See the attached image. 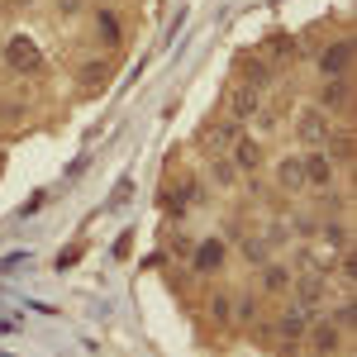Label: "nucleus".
<instances>
[{
  "mask_svg": "<svg viewBox=\"0 0 357 357\" xmlns=\"http://www.w3.org/2000/svg\"><path fill=\"white\" fill-rule=\"evenodd\" d=\"M243 72H248V82H252V86H262V82H267V67H262V62H248Z\"/></svg>",
  "mask_w": 357,
  "mask_h": 357,
  "instance_id": "obj_23",
  "label": "nucleus"
},
{
  "mask_svg": "<svg viewBox=\"0 0 357 357\" xmlns=\"http://www.w3.org/2000/svg\"><path fill=\"white\" fill-rule=\"evenodd\" d=\"M229 110H234V119H252V114L262 110V91L252 82H238L229 91Z\"/></svg>",
  "mask_w": 357,
  "mask_h": 357,
  "instance_id": "obj_5",
  "label": "nucleus"
},
{
  "mask_svg": "<svg viewBox=\"0 0 357 357\" xmlns=\"http://www.w3.org/2000/svg\"><path fill=\"white\" fill-rule=\"evenodd\" d=\"M38 62H43V53H38V43H33L29 33H15V38L5 43V67H10V72H38Z\"/></svg>",
  "mask_w": 357,
  "mask_h": 357,
  "instance_id": "obj_1",
  "label": "nucleus"
},
{
  "mask_svg": "<svg viewBox=\"0 0 357 357\" xmlns=\"http://www.w3.org/2000/svg\"><path fill=\"white\" fill-rule=\"evenodd\" d=\"M276 181H281L286 191L305 186V167H301V158H281V162H276Z\"/></svg>",
  "mask_w": 357,
  "mask_h": 357,
  "instance_id": "obj_13",
  "label": "nucleus"
},
{
  "mask_svg": "<svg viewBox=\"0 0 357 357\" xmlns=\"http://www.w3.org/2000/svg\"><path fill=\"white\" fill-rule=\"evenodd\" d=\"M348 100H353V86L343 82V77H329L324 91H319V110H343Z\"/></svg>",
  "mask_w": 357,
  "mask_h": 357,
  "instance_id": "obj_9",
  "label": "nucleus"
},
{
  "mask_svg": "<svg viewBox=\"0 0 357 357\" xmlns=\"http://www.w3.org/2000/svg\"><path fill=\"white\" fill-rule=\"evenodd\" d=\"M348 62H353V43H348V38H338V43H329V48L319 53V72H324V77H343V72H348Z\"/></svg>",
  "mask_w": 357,
  "mask_h": 357,
  "instance_id": "obj_6",
  "label": "nucleus"
},
{
  "mask_svg": "<svg viewBox=\"0 0 357 357\" xmlns=\"http://www.w3.org/2000/svg\"><path fill=\"white\" fill-rule=\"evenodd\" d=\"M296 301H301V310H319L324 305V276L310 272L305 281H296Z\"/></svg>",
  "mask_w": 357,
  "mask_h": 357,
  "instance_id": "obj_10",
  "label": "nucleus"
},
{
  "mask_svg": "<svg viewBox=\"0 0 357 357\" xmlns=\"http://www.w3.org/2000/svg\"><path fill=\"white\" fill-rule=\"evenodd\" d=\"M100 33H105L110 43H119V20H114V10H100Z\"/></svg>",
  "mask_w": 357,
  "mask_h": 357,
  "instance_id": "obj_20",
  "label": "nucleus"
},
{
  "mask_svg": "<svg viewBox=\"0 0 357 357\" xmlns=\"http://www.w3.org/2000/svg\"><path fill=\"white\" fill-rule=\"evenodd\" d=\"M301 167H305V186H319V191H329V186H333L338 162H333L329 153H310V158H301Z\"/></svg>",
  "mask_w": 357,
  "mask_h": 357,
  "instance_id": "obj_2",
  "label": "nucleus"
},
{
  "mask_svg": "<svg viewBox=\"0 0 357 357\" xmlns=\"http://www.w3.org/2000/svg\"><path fill=\"white\" fill-rule=\"evenodd\" d=\"M324 153H329L333 162H348V158H353V134H348V129H343L338 138L329 134V148H324Z\"/></svg>",
  "mask_w": 357,
  "mask_h": 357,
  "instance_id": "obj_15",
  "label": "nucleus"
},
{
  "mask_svg": "<svg viewBox=\"0 0 357 357\" xmlns=\"http://www.w3.org/2000/svg\"><path fill=\"white\" fill-rule=\"evenodd\" d=\"M82 86H105V62H82Z\"/></svg>",
  "mask_w": 357,
  "mask_h": 357,
  "instance_id": "obj_18",
  "label": "nucleus"
},
{
  "mask_svg": "<svg viewBox=\"0 0 357 357\" xmlns=\"http://www.w3.org/2000/svg\"><path fill=\"white\" fill-rule=\"evenodd\" d=\"M234 138H238V129H234V124H224V119H210V124H205V134H200V143L215 153V148H229Z\"/></svg>",
  "mask_w": 357,
  "mask_h": 357,
  "instance_id": "obj_12",
  "label": "nucleus"
},
{
  "mask_svg": "<svg viewBox=\"0 0 357 357\" xmlns=\"http://www.w3.org/2000/svg\"><path fill=\"white\" fill-rule=\"evenodd\" d=\"M305 324H310V310H301V305H291V310H281V314H276V338L296 343V338L305 333Z\"/></svg>",
  "mask_w": 357,
  "mask_h": 357,
  "instance_id": "obj_8",
  "label": "nucleus"
},
{
  "mask_svg": "<svg viewBox=\"0 0 357 357\" xmlns=\"http://www.w3.org/2000/svg\"><path fill=\"white\" fill-rule=\"evenodd\" d=\"M229 148H234V158H229V162L234 167H243V172H257V167H262V148H257V143H252V138H234V143H229Z\"/></svg>",
  "mask_w": 357,
  "mask_h": 357,
  "instance_id": "obj_11",
  "label": "nucleus"
},
{
  "mask_svg": "<svg viewBox=\"0 0 357 357\" xmlns=\"http://www.w3.org/2000/svg\"><path fill=\"white\" fill-rule=\"evenodd\" d=\"M243 257L248 262H267V243L262 238H243Z\"/></svg>",
  "mask_w": 357,
  "mask_h": 357,
  "instance_id": "obj_19",
  "label": "nucleus"
},
{
  "mask_svg": "<svg viewBox=\"0 0 357 357\" xmlns=\"http://www.w3.org/2000/svg\"><path fill=\"white\" fill-rule=\"evenodd\" d=\"M53 10L67 20V15H77V10H82V0H53Z\"/></svg>",
  "mask_w": 357,
  "mask_h": 357,
  "instance_id": "obj_24",
  "label": "nucleus"
},
{
  "mask_svg": "<svg viewBox=\"0 0 357 357\" xmlns=\"http://www.w3.org/2000/svg\"><path fill=\"white\" fill-rule=\"evenodd\" d=\"M220 262H224V243H215V238H210V243L195 248V272H215Z\"/></svg>",
  "mask_w": 357,
  "mask_h": 357,
  "instance_id": "obj_14",
  "label": "nucleus"
},
{
  "mask_svg": "<svg viewBox=\"0 0 357 357\" xmlns=\"http://www.w3.org/2000/svg\"><path fill=\"white\" fill-rule=\"evenodd\" d=\"M333 324H338V329H353V324H357V310H353V305H338V310H333Z\"/></svg>",
  "mask_w": 357,
  "mask_h": 357,
  "instance_id": "obj_21",
  "label": "nucleus"
},
{
  "mask_svg": "<svg viewBox=\"0 0 357 357\" xmlns=\"http://www.w3.org/2000/svg\"><path fill=\"white\" fill-rule=\"evenodd\" d=\"M338 252H343V248H333L329 238H319V243L305 248V267H310V272H333V267H338Z\"/></svg>",
  "mask_w": 357,
  "mask_h": 357,
  "instance_id": "obj_7",
  "label": "nucleus"
},
{
  "mask_svg": "<svg viewBox=\"0 0 357 357\" xmlns=\"http://www.w3.org/2000/svg\"><path fill=\"white\" fill-rule=\"evenodd\" d=\"M329 134H333L329 110H319V105H314V110L301 114V138L310 143V148H324V143H329Z\"/></svg>",
  "mask_w": 357,
  "mask_h": 357,
  "instance_id": "obj_3",
  "label": "nucleus"
},
{
  "mask_svg": "<svg viewBox=\"0 0 357 357\" xmlns=\"http://www.w3.org/2000/svg\"><path fill=\"white\" fill-rule=\"evenodd\" d=\"M301 338L310 343V353H333L338 348V324L333 319H310Z\"/></svg>",
  "mask_w": 357,
  "mask_h": 357,
  "instance_id": "obj_4",
  "label": "nucleus"
},
{
  "mask_svg": "<svg viewBox=\"0 0 357 357\" xmlns=\"http://www.w3.org/2000/svg\"><path fill=\"white\" fill-rule=\"evenodd\" d=\"M129 191H134V181H119V186H114V195H110V210H119V205L129 200Z\"/></svg>",
  "mask_w": 357,
  "mask_h": 357,
  "instance_id": "obj_22",
  "label": "nucleus"
},
{
  "mask_svg": "<svg viewBox=\"0 0 357 357\" xmlns=\"http://www.w3.org/2000/svg\"><path fill=\"white\" fill-rule=\"evenodd\" d=\"M262 291H272V296L291 291V276H286V267H267V272H262Z\"/></svg>",
  "mask_w": 357,
  "mask_h": 357,
  "instance_id": "obj_16",
  "label": "nucleus"
},
{
  "mask_svg": "<svg viewBox=\"0 0 357 357\" xmlns=\"http://www.w3.org/2000/svg\"><path fill=\"white\" fill-rule=\"evenodd\" d=\"M210 176H215L220 186H234V176H238V167L229 162V158H215V162H210Z\"/></svg>",
  "mask_w": 357,
  "mask_h": 357,
  "instance_id": "obj_17",
  "label": "nucleus"
}]
</instances>
